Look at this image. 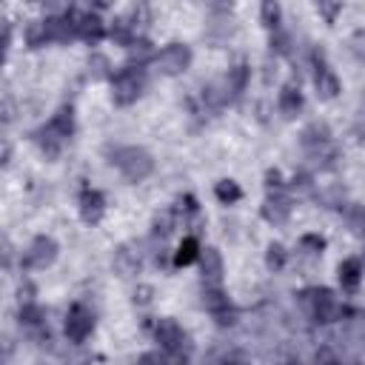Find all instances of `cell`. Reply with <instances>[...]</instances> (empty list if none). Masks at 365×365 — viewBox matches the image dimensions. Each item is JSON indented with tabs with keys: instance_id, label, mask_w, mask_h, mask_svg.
I'll list each match as a JSON object with an SVG mask.
<instances>
[{
	"instance_id": "obj_1",
	"label": "cell",
	"mask_w": 365,
	"mask_h": 365,
	"mask_svg": "<svg viewBox=\"0 0 365 365\" xmlns=\"http://www.w3.org/2000/svg\"><path fill=\"white\" fill-rule=\"evenodd\" d=\"M291 314L311 331H331L339 325L348 299L334 288V285H322V282H305L291 294Z\"/></svg>"
},
{
	"instance_id": "obj_2",
	"label": "cell",
	"mask_w": 365,
	"mask_h": 365,
	"mask_svg": "<svg viewBox=\"0 0 365 365\" xmlns=\"http://www.w3.org/2000/svg\"><path fill=\"white\" fill-rule=\"evenodd\" d=\"M103 160L125 185H143L157 174V157L140 143H106Z\"/></svg>"
},
{
	"instance_id": "obj_3",
	"label": "cell",
	"mask_w": 365,
	"mask_h": 365,
	"mask_svg": "<svg viewBox=\"0 0 365 365\" xmlns=\"http://www.w3.org/2000/svg\"><path fill=\"white\" fill-rule=\"evenodd\" d=\"M154 71L145 68V66H134V63H125L120 60L117 63V71L114 77L108 80V100L114 108L125 111V108H134L137 103H143L154 86Z\"/></svg>"
},
{
	"instance_id": "obj_4",
	"label": "cell",
	"mask_w": 365,
	"mask_h": 365,
	"mask_svg": "<svg viewBox=\"0 0 365 365\" xmlns=\"http://www.w3.org/2000/svg\"><path fill=\"white\" fill-rule=\"evenodd\" d=\"M97 322H100L97 308L86 297H74L60 317V336L66 345H77V348L88 345L97 334Z\"/></svg>"
},
{
	"instance_id": "obj_5",
	"label": "cell",
	"mask_w": 365,
	"mask_h": 365,
	"mask_svg": "<svg viewBox=\"0 0 365 365\" xmlns=\"http://www.w3.org/2000/svg\"><path fill=\"white\" fill-rule=\"evenodd\" d=\"M111 14H114V6H108V3H74L77 43H83L88 51L103 48V43H108V17Z\"/></svg>"
},
{
	"instance_id": "obj_6",
	"label": "cell",
	"mask_w": 365,
	"mask_h": 365,
	"mask_svg": "<svg viewBox=\"0 0 365 365\" xmlns=\"http://www.w3.org/2000/svg\"><path fill=\"white\" fill-rule=\"evenodd\" d=\"M60 240L48 231H37L31 234L23 245H20V265H17V274H43V271H51L60 259Z\"/></svg>"
},
{
	"instance_id": "obj_7",
	"label": "cell",
	"mask_w": 365,
	"mask_h": 365,
	"mask_svg": "<svg viewBox=\"0 0 365 365\" xmlns=\"http://www.w3.org/2000/svg\"><path fill=\"white\" fill-rule=\"evenodd\" d=\"M194 63H197L194 46L188 40H182V37H171V40L160 43V51L154 57L151 71L160 80H182L194 68Z\"/></svg>"
},
{
	"instance_id": "obj_8",
	"label": "cell",
	"mask_w": 365,
	"mask_h": 365,
	"mask_svg": "<svg viewBox=\"0 0 365 365\" xmlns=\"http://www.w3.org/2000/svg\"><path fill=\"white\" fill-rule=\"evenodd\" d=\"M240 34L237 9L231 3H208L202 17V40L208 48H228Z\"/></svg>"
},
{
	"instance_id": "obj_9",
	"label": "cell",
	"mask_w": 365,
	"mask_h": 365,
	"mask_svg": "<svg viewBox=\"0 0 365 365\" xmlns=\"http://www.w3.org/2000/svg\"><path fill=\"white\" fill-rule=\"evenodd\" d=\"M148 339L154 348L165 351V354H197V345H194V336L191 331L171 314H160L148 331Z\"/></svg>"
},
{
	"instance_id": "obj_10",
	"label": "cell",
	"mask_w": 365,
	"mask_h": 365,
	"mask_svg": "<svg viewBox=\"0 0 365 365\" xmlns=\"http://www.w3.org/2000/svg\"><path fill=\"white\" fill-rule=\"evenodd\" d=\"M271 103H274L277 120H282V123H297V120H302L305 111H308V91H305L302 80L285 77V80L274 88Z\"/></svg>"
},
{
	"instance_id": "obj_11",
	"label": "cell",
	"mask_w": 365,
	"mask_h": 365,
	"mask_svg": "<svg viewBox=\"0 0 365 365\" xmlns=\"http://www.w3.org/2000/svg\"><path fill=\"white\" fill-rule=\"evenodd\" d=\"M111 274L123 282H137L140 274L148 268V259H145V248H143V240H123L111 248Z\"/></svg>"
},
{
	"instance_id": "obj_12",
	"label": "cell",
	"mask_w": 365,
	"mask_h": 365,
	"mask_svg": "<svg viewBox=\"0 0 365 365\" xmlns=\"http://www.w3.org/2000/svg\"><path fill=\"white\" fill-rule=\"evenodd\" d=\"M220 80H222V88H225L231 106H240V103H245L248 94H251V86H254V80H257V68H254V63H251L248 57H234V60H228V66L220 71Z\"/></svg>"
},
{
	"instance_id": "obj_13",
	"label": "cell",
	"mask_w": 365,
	"mask_h": 365,
	"mask_svg": "<svg viewBox=\"0 0 365 365\" xmlns=\"http://www.w3.org/2000/svg\"><path fill=\"white\" fill-rule=\"evenodd\" d=\"M171 208L180 220V228L182 234H194V237H205V228H208V214H205V205L200 202V197L194 191H177L174 200H171Z\"/></svg>"
},
{
	"instance_id": "obj_14",
	"label": "cell",
	"mask_w": 365,
	"mask_h": 365,
	"mask_svg": "<svg viewBox=\"0 0 365 365\" xmlns=\"http://www.w3.org/2000/svg\"><path fill=\"white\" fill-rule=\"evenodd\" d=\"M74 208H77V217L86 228H97L103 225V220L108 217V194L100 188V185H91V182H83L77 188V197H74Z\"/></svg>"
},
{
	"instance_id": "obj_15",
	"label": "cell",
	"mask_w": 365,
	"mask_h": 365,
	"mask_svg": "<svg viewBox=\"0 0 365 365\" xmlns=\"http://www.w3.org/2000/svg\"><path fill=\"white\" fill-rule=\"evenodd\" d=\"M297 208H299V202L288 191H268V194H262L257 214L268 228H288L294 222Z\"/></svg>"
},
{
	"instance_id": "obj_16",
	"label": "cell",
	"mask_w": 365,
	"mask_h": 365,
	"mask_svg": "<svg viewBox=\"0 0 365 365\" xmlns=\"http://www.w3.org/2000/svg\"><path fill=\"white\" fill-rule=\"evenodd\" d=\"M334 288L351 302L362 294V285H365V259L359 254H345L336 259L334 265Z\"/></svg>"
},
{
	"instance_id": "obj_17",
	"label": "cell",
	"mask_w": 365,
	"mask_h": 365,
	"mask_svg": "<svg viewBox=\"0 0 365 365\" xmlns=\"http://www.w3.org/2000/svg\"><path fill=\"white\" fill-rule=\"evenodd\" d=\"M26 140H29V145L34 148V154H37L43 163H60V160L66 157V151H68V143H63V140L46 125V120L34 123V125L26 131Z\"/></svg>"
},
{
	"instance_id": "obj_18",
	"label": "cell",
	"mask_w": 365,
	"mask_h": 365,
	"mask_svg": "<svg viewBox=\"0 0 365 365\" xmlns=\"http://www.w3.org/2000/svg\"><path fill=\"white\" fill-rule=\"evenodd\" d=\"M194 268H197V285H225L228 262H225V251L220 245L205 242Z\"/></svg>"
},
{
	"instance_id": "obj_19",
	"label": "cell",
	"mask_w": 365,
	"mask_h": 365,
	"mask_svg": "<svg viewBox=\"0 0 365 365\" xmlns=\"http://www.w3.org/2000/svg\"><path fill=\"white\" fill-rule=\"evenodd\" d=\"M17 46L23 48V54H40V51H48V48H51V43H48V31H46V20H43L37 11L20 20V29H17Z\"/></svg>"
},
{
	"instance_id": "obj_20",
	"label": "cell",
	"mask_w": 365,
	"mask_h": 365,
	"mask_svg": "<svg viewBox=\"0 0 365 365\" xmlns=\"http://www.w3.org/2000/svg\"><path fill=\"white\" fill-rule=\"evenodd\" d=\"M291 251H294V265H317V262H322V257L328 251V237L314 228L299 231Z\"/></svg>"
},
{
	"instance_id": "obj_21",
	"label": "cell",
	"mask_w": 365,
	"mask_h": 365,
	"mask_svg": "<svg viewBox=\"0 0 365 365\" xmlns=\"http://www.w3.org/2000/svg\"><path fill=\"white\" fill-rule=\"evenodd\" d=\"M46 125H48L63 143L71 145V143L77 140V131H80V117H77V106H74V100H63V103H57V106L48 111Z\"/></svg>"
},
{
	"instance_id": "obj_22",
	"label": "cell",
	"mask_w": 365,
	"mask_h": 365,
	"mask_svg": "<svg viewBox=\"0 0 365 365\" xmlns=\"http://www.w3.org/2000/svg\"><path fill=\"white\" fill-rule=\"evenodd\" d=\"M331 140H336V134H334V125L325 117H308L297 128V148H299V154L314 151V148H319V145H325Z\"/></svg>"
},
{
	"instance_id": "obj_23",
	"label": "cell",
	"mask_w": 365,
	"mask_h": 365,
	"mask_svg": "<svg viewBox=\"0 0 365 365\" xmlns=\"http://www.w3.org/2000/svg\"><path fill=\"white\" fill-rule=\"evenodd\" d=\"M114 71H117V63H114V57L106 48L86 51V57L80 63V77L86 83H103V86H108V80L114 77Z\"/></svg>"
},
{
	"instance_id": "obj_24",
	"label": "cell",
	"mask_w": 365,
	"mask_h": 365,
	"mask_svg": "<svg viewBox=\"0 0 365 365\" xmlns=\"http://www.w3.org/2000/svg\"><path fill=\"white\" fill-rule=\"evenodd\" d=\"M351 188L345 185V180L339 177H328L319 182V191L314 197V205H319L322 211H331V214H339L348 202H351Z\"/></svg>"
},
{
	"instance_id": "obj_25",
	"label": "cell",
	"mask_w": 365,
	"mask_h": 365,
	"mask_svg": "<svg viewBox=\"0 0 365 365\" xmlns=\"http://www.w3.org/2000/svg\"><path fill=\"white\" fill-rule=\"evenodd\" d=\"M202 237H194V234H180L171 245V265L174 271H185V268H194L200 254H202Z\"/></svg>"
},
{
	"instance_id": "obj_26",
	"label": "cell",
	"mask_w": 365,
	"mask_h": 365,
	"mask_svg": "<svg viewBox=\"0 0 365 365\" xmlns=\"http://www.w3.org/2000/svg\"><path fill=\"white\" fill-rule=\"evenodd\" d=\"M291 265H294V251H291L288 242H282V240H268V242L262 245V268H265V274L282 277Z\"/></svg>"
},
{
	"instance_id": "obj_27",
	"label": "cell",
	"mask_w": 365,
	"mask_h": 365,
	"mask_svg": "<svg viewBox=\"0 0 365 365\" xmlns=\"http://www.w3.org/2000/svg\"><path fill=\"white\" fill-rule=\"evenodd\" d=\"M145 234L154 237V240H163V242H171V237L182 234L180 220H177L171 202H165V205H160V208L151 211V220H148V231Z\"/></svg>"
},
{
	"instance_id": "obj_28",
	"label": "cell",
	"mask_w": 365,
	"mask_h": 365,
	"mask_svg": "<svg viewBox=\"0 0 365 365\" xmlns=\"http://www.w3.org/2000/svg\"><path fill=\"white\" fill-rule=\"evenodd\" d=\"M319 177L317 174H311L308 168H302V165H297L294 171H288V194L302 205V202H314V197H317V191H319Z\"/></svg>"
},
{
	"instance_id": "obj_29",
	"label": "cell",
	"mask_w": 365,
	"mask_h": 365,
	"mask_svg": "<svg viewBox=\"0 0 365 365\" xmlns=\"http://www.w3.org/2000/svg\"><path fill=\"white\" fill-rule=\"evenodd\" d=\"M197 305L211 319V317L222 314L225 308H231L234 299H231V294H228L225 285H197Z\"/></svg>"
},
{
	"instance_id": "obj_30",
	"label": "cell",
	"mask_w": 365,
	"mask_h": 365,
	"mask_svg": "<svg viewBox=\"0 0 365 365\" xmlns=\"http://www.w3.org/2000/svg\"><path fill=\"white\" fill-rule=\"evenodd\" d=\"M140 37V31L131 26V20L125 17L123 9H114V14L108 17V46L117 51H125L134 40Z\"/></svg>"
},
{
	"instance_id": "obj_31",
	"label": "cell",
	"mask_w": 365,
	"mask_h": 365,
	"mask_svg": "<svg viewBox=\"0 0 365 365\" xmlns=\"http://www.w3.org/2000/svg\"><path fill=\"white\" fill-rule=\"evenodd\" d=\"M211 197L220 208H237L245 200V188L237 177H217L211 182Z\"/></svg>"
},
{
	"instance_id": "obj_32",
	"label": "cell",
	"mask_w": 365,
	"mask_h": 365,
	"mask_svg": "<svg viewBox=\"0 0 365 365\" xmlns=\"http://www.w3.org/2000/svg\"><path fill=\"white\" fill-rule=\"evenodd\" d=\"M157 51H160V43H157L151 34H140V37L123 51V60H125V63H134V66H145V68H151Z\"/></svg>"
},
{
	"instance_id": "obj_33",
	"label": "cell",
	"mask_w": 365,
	"mask_h": 365,
	"mask_svg": "<svg viewBox=\"0 0 365 365\" xmlns=\"http://www.w3.org/2000/svg\"><path fill=\"white\" fill-rule=\"evenodd\" d=\"M336 217H339V225L348 237H354L359 242L365 240V202L362 200H351Z\"/></svg>"
},
{
	"instance_id": "obj_34",
	"label": "cell",
	"mask_w": 365,
	"mask_h": 365,
	"mask_svg": "<svg viewBox=\"0 0 365 365\" xmlns=\"http://www.w3.org/2000/svg\"><path fill=\"white\" fill-rule=\"evenodd\" d=\"M285 23H288V11H285L282 3H277V0H262V3L257 6V26H259L265 34L282 29Z\"/></svg>"
},
{
	"instance_id": "obj_35",
	"label": "cell",
	"mask_w": 365,
	"mask_h": 365,
	"mask_svg": "<svg viewBox=\"0 0 365 365\" xmlns=\"http://www.w3.org/2000/svg\"><path fill=\"white\" fill-rule=\"evenodd\" d=\"M123 11H125V17L131 20V26L140 34H151V26L157 20L154 6H148V3H128V6H123Z\"/></svg>"
},
{
	"instance_id": "obj_36",
	"label": "cell",
	"mask_w": 365,
	"mask_h": 365,
	"mask_svg": "<svg viewBox=\"0 0 365 365\" xmlns=\"http://www.w3.org/2000/svg\"><path fill=\"white\" fill-rule=\"evenodd\" d=\"M40 302V282L34 274H17L14 279V305Z\"/></svg>"
},
{
	"instance_id": "obj_37",
	"label": "cell",
	"mask_w": 365,
	"mask_h": 365,
	"mask_svg": "<svg viewBox=\"0 0 365 365\" xmlns=\"http://www.w3.org/2000/svg\"><path fill=\"white\" fill-rule=\"evenodd\" d=\"M154 302H157V288H154V282H145V279L131 282V305H134L140 314L151 311Z\"/></svg>"
},
{
	"instance_id": "obj_38",
	"label": "cell",
	"mask_w": 365,
	"mask_h": 365,
	"mask_svg": "<svg viewBox=\"0 0 365 365\" xmlns=\"http://www.w3.org/2000/svg\"><path fill=\"white\" fill-rule=\"evenodd\" d=\"M314 14L319 17L322 26L334 29L339 23V17L345 14V3H314Z\"/></svg>"
},
{
	"instance_id": "obj_39",
	"label": "cell",
	"mask_w": 365,
	"mask_h": 365,
	"mask_svg": "<svg viewBox=\"0 0 365 365\" xmlns=\"http://www.w3.org/2000/svg\"><path fill=\"white\" fill-rule=\"evenodd\" d=\"M288 188V171H282L279 165H268L262 171V191H285Z\"/></svg>"
},
{
	"instance_id": "obj_40",
	"label": "cell",
	"mask_w": 365,
	"mask_h": 365,
	"mask_svg": "<svg viewBox=\"0 0 365 365\" xmlns=\"http://www.w3.org/2000/svg\"><path fill=\"white\" fill-rule=\"evenodd\" d=\"M279 66H282V63H279V60H274V57H268V54H265V60L259 63L257 74H259V80H262V86H265V88H271V86L277 88V86L282 83V80H279V71H282Z\"/></svg>"
},
{
	"instance_id": "obj_41",
	"label": "cell",
	"mask_w": 365,
	"mask_h": 365,
	"mask_svg": "<svg viewBox=\"0 0 365 365\" xmlns=\"http://www.w3.org/2000/svg\"><path fill=\"white\" fill-rule=\"evenodd\" d=\"M17 29H20V23H14L11 17H3V48L11 54L14 51V46H17Z\"/></svg>"
},
{
	"instance_id": "obj_42",
	"label": "cell",
	"mask_w": 365,
	"mask_h": 365,
	"mask_svg": "<svg viewBox=\"0 0 365 365\" xmlns=\"http://www.w3.org/2000/svg\"><path fill=\"white\" fill-rule=\"evenodd\" d=\"M3 168H11V163H14V143H11V137H6L3 140Z\"/></svg>"
},
{
	"instance_id": "obj_43",
	"label": "cell",
	"mask_w": 365,
	"mask_h": 365,
	"mask_svg": "<svg viewBox=\"0 0 365 365\" xmlns=\"http://www.w3.org/2000/svg\"><path fill=\"white\" fill-rule=\"evenodd\" d=\"M31 365H57V362H51V359H37V362H31Z\"/></svg>"
},
{
	"instance_id": "obj_44",
	"label": "cell",
	"mask_w": 365,
	"mask_h": 365,
	"mask_svg": "<svg viewBox=\"0 0 365 365\" xmlns=\"http://www.w3.org/2000/svg\"><path fill=\"white\" fill-rule=\"evenodd\" d=\"M359 257L365 259V240H362V248H359Z\"/></svg>"
}]
</instances>
